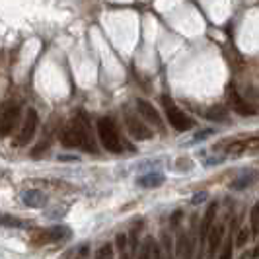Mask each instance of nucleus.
Segmentation results:
<instances>
[{"mask_svg": "<svg viewBox=\"0 0 259 259\" xmlns=\"http://www.w3.org/2000/svg\"><path fill=\"white\" fill-rule=\"evenodd\" d=\"M178 255L180 259H193V240L187 232H182L178 238Z\"/></svg>", "mask_w": 259, "mask_h": 259, "instance_id": "nucleus-11", "label": "nucleus"}, {"mask_svg": "<svg viewBox=\"0 0 259 259\" xmlns=\"http://www.w3.org/2000/svg\"><path fill=\"white\" fill-rule=\"evenodd\" d=\"M205 199H207V193H205V191H201V193L193 195V199H191V203H193V205H199V203H203Z\"/></svg>", "mask_w": 259, "mask_h": 259, "instance_id": "nucleus-25", "label": "nucleus"}, {"mask_svg": "<svg viewBox=\"0 0 259 259\" xmlns=\"http://www.w3.org/2000/svg\"><path fill=\"white\" fill-rule=\"evenodd\" d=\"M253 182H257V171L255 169H247V171H244L242 176H238L230 183V187H232L234 191H242V189H247Z\"/></svg>", "mask_w": 259, "mask_h": 259, "instance_id": "nucleus-12", "label": "nucleus"}, {"mask_svg": "<svg viewBox=\"0 0 259 259\" xmlns=\"http://www.w3.org/2000/svg\"><path fill=\"white\" fill-rule=\"evenodd\" d=\"M162 102H164V107H166V115H168L169 125H171L174 129L180 131V133L193 129V125H195L193 119H191L189 115H185L180 107H176V105L171 104V100H169L168 96H164Z\"/></svg>", "mask_w": 259, "mask_h": 259, "instance_id": "nucleus-3", "label": "nucleus"}, {"mask_svg": "<svg viewBox=\"0 0 259 259\" xmlns=\"http://www.w3.org/2000/svg\"><path fill=\"white\" fill-rule=\"evenodd\" d=\"M208 135H210V131H203V133H199L197 137L193 139V143H197V141H203V139H207Z\"/></svg>", "mask_w": 259, "mask_h": 259, "instance_id": "nucleus-26", "label": "nucleus"}, {"mask_svg": "<svg viewBox=\"0 0 259 259\" xmlns=\"http://www.w3.org/2000/svg\"><path fill=\"white\" fill-rule=\"evenodd\" d=\"M18 117H20V107L18 105H10L0 113V139L8 137L12 133V129L18 123Z\"/></svg>", "mask_w": 259, "mask_h": 259, "instance_id": "nucleus-6", "label": "nucleus"}, {"mask_svg": "<svg viewBox=\"0 0 259 259\" xmlns=\"http://www.w3.org/2000/svg\"><path fill=\"white\" fill-rule=\"evenodd\" d=\"M137 109H139V113L143 117L146 123H150V125H154L158 129H162V119H160V113L156 111V107L150 102H146V100H137Z\"/></svg>", "mask_w": 259, "mask_h": 259, "instance_id": "nucleus-8", "label": "nucleus"}, {"mask_svg": "<svg viewBox=\"0 0 259 259\" xmlns=\"http://www.w3.org/2000/svg\"><path fill=\"white\" fill-rule=\"evenodd\" d=\"M224 224L219 222V224H212V228H210V232H208V255H217V251L221 249L222 242H224Z\"/></svg>", "mask_w": 259, "mask_h": 259, "instance_id": "nucleus-10", "label": "nucleus"}, {"mask_svg": "<svg viewBox=\"0 0 259 259\" xmlns=\"http://www.w3.org/2000/svg\"><path fill=\"white\" fill-rule=\"evenodd\" d=\"M247 240H249V230H247V228H242V230L238 232V236H236L234 244H236L238 247H244L247 244Z\"/></svg>", "mask_w": 259, "mask_h": 259, "instance_id": "nucleus-23", "label": "nucleus"}, {"mask_svg": "<svg viewBox=\"0 0 259 259\" xmlns=\"http://www.w3.org/2000/svg\"><path fill=\"white\" fill-rule=\"evenodd\" d=\"M139 259H152V240L148 238L139 251Z\"/></svg>", "mask_w": 259, "mask_h": 259, "instance_id": "nucleus-22", "label": "nucleus"}, {"mask_svg": "<svg viewBox=\"0 0 259 259\" xmlns=\"http://www.w3.org/2000/svg\"><path fill=\"white\" fill-rule=\"evenodd\" d=\"M39 127V115L35 109H27V115H26V121H24V127L20 131V137L16 139V144H20V146H26L33 137H35V131Z\"/></svg>", "mask_w": 259, "mask_h": 259, "instance_id": "nucleus-5", "label": "nucleus"}, {"mask_svg": "<svg viewBox=\"0 0 259 259\" xmlns=\"http://www.w3.org/2000/svg\"><path fill=\"white\" fill-rule=\"evenodd\" d=\"M253 255H255V257H257V255H259V247H255V251H253Z\"/></svg>", "mask_w": 259, "mask_h": 259, "instance_id": "nucleus-27", "label": "nucleus"}, {"mask_svg": "<svg viewBox=\"0 0 259 259\" xmlns=\"http://www.w3.org/2000/svg\"><path fill=\"white\" fill-rule=\"evenodd\" d=\"M125 125H127L129 135L133 139H137V141H148V139H152V131L148 129L141 119H137V117L133 115H125Z\"/></svg>", "mask_w": 259, "mask_h": 259, "instance_id": "nucleus-7", "label": "nucleus"}, {"mask_svg": "<svg viewBox=\"0 0 259 259\" xmlns=\"http://www.w3.org/2000/svg\"><path fill=\"white\" fill-rule=\"evenodd\" d=\"M207 117L212 121H224L226 119V109L224 107H212L207 111Z\"/></svg>", "mask_w": 259, "mask_h": 259, "instance_id": "nucleus-19", "label": "nucleus"}, {"mask_svg": "<svg viewBox=\"0 0 259 259\" xmlns=\"http://www.w3.org/2000/svg\"><path fill=\"white\" fill-rule=\"evenodd\" d=\"M121 259H129V255H127V253H123V255H121Z\"/></svg>", "mask_w": 259, "mask_h": 259, "instance_id": "nucleus-28", "label": "nucleus"}, {"mask_svg": "<svg viewBox=\"0 0 259 259\" xmlns=\"http://www.w3.org/2000/svg\"><path fill=\"white\" fill-rule=\"evenodd\" d=\"M98 135H100V141L105 146V150H109V152H121L123 150V143H121V137L117 133L115 123L109 117H104V119L98 121Z\"/></svg>", "mask_w": 259, "mask_h": 259, "instance_id": "nucleus-2", "label": "nucleus"}, {"mask_svg": "<svg viewBox=\"0 0 259 259\" xmlns=\"http://www.w3.org/2000/svg\"><path fill=\"white\" fill-rule=\"evenodd\" d=\"M257 232H259V203H255L253 208H251V234L257 236Z\"/></svg>", "mask_w": 259, "mask_h": 259, "instance_id": "nucleus-20", "label": "nucleus"}, {"mask_svg": "<svg viewBox=\"0 0 259 259\" xmlns=\"http://www.w3.org/2000/svg\"><path fill=\"white\" fill-rule=\"evenodd\" d=\"M115 244H117V247L123 251V249L127 247V236H125V234H119V236H117V240H115Z\"/></svg>", "mask_w": 259, "mask_h": 259, "instance_id": "nucleus-24", "label": "nucleus"}, {"mask_svg": "<svg viewBox=\"0 0 259 259\" xmlns=\"http://www.w3.org/2000/svg\"><path fill=\"white\" fill-rule=\"evenodd\" d=\"M217 208L219 205L217 203H212L210 207L207 208V212H205V217H203V221H201V230H199V247L203 249L205 244H207L208 240V232H210V228H212V221H214V217H217Z\"/></svg>", "mask_w": 259, "mask_h": 259, "instance_id": "nucleus-9", "label": "nucleus"}, {"mask_svg": "<svg viewBox=\"0 0 259 259\" xmlns=\"http://www.w3.org/2000/svg\"><path fill=\"white\" fill-rule=\"evenodd\" d=\"M234 230H236V221H232V230H230V238L226 240V244H224V247H222V251H221V255H219V259H232V253H234V238H232V234Z\"/></svg>", "mask_w": 259, "mask_h": 259, "instance_id": "nucleus-16", "label": "nucleus"}, {"mask_svg": "<svg viewBox=\"0 0 259 259\" xmlns=\"http://www.w3.org/2000/svg\"><path fill=\"white\" fill-rule=\"evenodd\" d=\"M61 143L65 144V146H70V148L80 146V148H86L88 152H94V141H92L88 123L80 121V119H76L74 123H70L61 133Z\"/></svg>", "mask_w": 259, "mask_h": 259, "instance_id": "nucleus-1", "label": "nucleus"}, {"mask_svg": "<svg viewBox=\"0 0 259 259\" xmlns=\"http://www.w3.org/2000/svg\"><path fill=\"white\" fill-rule=\"evenodd\" d=\"M72 238V230L68 226H53L39 230L33 236V246H45V244H55V242H65Z\"/></svg>", "mask_w": 259, "mask_h": 259, "instance_id": "nucleus-4", "label": "nucleus"}, {"mask_svg": "<svg viewBox=\"0 0 259 259\" xmlns=\"http://www.w3.org/2000/svg\"><path fill=\"white\" fill-rule=\"evenodd\" d=\"M137 182H139L141 187L154 189V187H160V185L164 183V176H162V174H146V176H141Z\"/></svg>", "mask_w": 259, "mask_h": 259, "instance_id": "nucleus-14", "label": "nucleus"}, {"mask_svg": "<svg viewBox=\"0 0 259 259\" xmlns=\"http://www.w3.org/2000/svg\"><path fill=\"white\" fill-rule=\"evenodd\" d=\"M24 203L31 208H41L47 205V195L39 189H29L24 193Z\"/></svg>", "mask_w": 259, "mask_h": 259, "instance_id": "nucleus-13", "label": "nucleus"}, {"mask_svg": "<svg viewBox=\"0 0 259 259\" xmlns=\"http://www.w3.org/2000/svg\"><path fill=\"white\" fill-rule=\"evenodd\" d=\"M0 226H6V228H20L24 226V222L16 217H10V214H0Z\"/></svg>", "mask_w": 259, "mask_h": 259, "instance_id": "nucleus-18", "label": "nucleus"}, {"mask_svg": "<svg viewBox=\"0 0 259 259\" xmlns=\"http://www.w3.org/2000/svg\"><path fill=\"white\" fill-rule=\"evenodd\" d=\"M171 236L169 234H162V259H174V251H171Z\"/></svg>", "mask_w": 259, "mask_h": 259, "instance_id": "nucleus-17", "label": "nucleus"}, {"mask_svg": "<svg viewBox=\"0 0 259 259\" xmlns=\"http://www.w3.org/2000/svg\"><path fill=\"white\" fill-rule=\"evenodd\" d=\"M232 107H234V111L242 117H249V115H255V113H257L255 107H251L249 104H246V102L240 100L238 96H234L232 98Z\"/></svg>", "mask_w": 259, "mask_h": 259, "instance_id": "nucleus-15", "label": "nucleus"}, {"mask_svg": "<svg viewBox=\"0 0 259 259\" xmlns=\"http://www.w3.org/2000/svg\"><path fill=\"white\" fill-rule=\"evenodd\" d=\"M96 259H113V246L111 244L102 246L96 253Z\"/></svg>", "mask_w": 259, "mask_h": 259, "instance_id": "nucleus-21", "label": "nucleus"}]
</instances>
